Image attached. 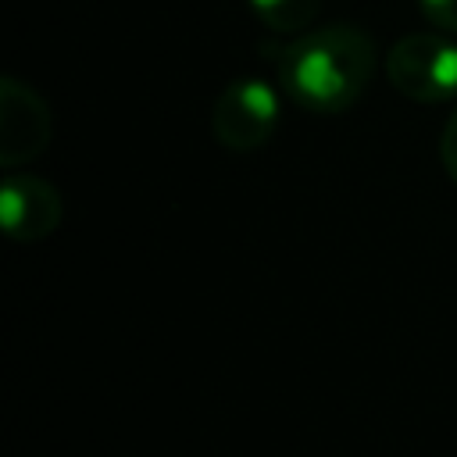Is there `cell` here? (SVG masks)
Returning a JSON list of instances; mask_svg holds the SVG:
<instances>
[{
	"label": "cell",
	"instance_id": "obj_4",
	"mask_svg": "<svg viewBox=\"0 0 457 457\" xmlns=\"http://www.w3.org/2000/svg\"><path fill=\"white\" fill-rule=\"evenodd\" d=\"M54 118L43 96L18 82L14 75L0 79V164L7 171L21 168L25 161L39 157L50 143Z\"/></svg>",
	"mask_w": 457,
	"mask_h": 457
},
{
	"label": "cell",
	"instance_id": "obj_3",
	"mask_svg": "<svg viewBox=\"0 0 457 457\" xmlns=\"http://www.w3.org/2000/svg\"><path fill=\"white\" fill-rule=\"evenodd\" d=\"M278 125V93L264 79L228 82L211 111V132L225 150H257L271 139Z\"/></svg>",
	"mask_w": 457,
	"mask_h": 457
},
{
	"label": "cell",
	"instance_id": "obj_1",
	"mask_svg": "<svg viewBox=\"0 0 457 457\" xmlns=\"http://www.w3.org/2000/svg\"><path fill=\"white\" fill-rule=\"evenodd\" d=\"M375 71V39L357 25H325L296 36L278 61L286 96L314 114H343Z\"/></svg>",
	"mask_w": 457,
	"mask_h": 457
},
{
	"label": "cell",
	"instance_id": "obj_2",
	"mask_svg": "<svg viewBox=\"0 0 457 457\" xmlns=\"http://www.w3.org/2000/svg\"><path fill=\"white\" fill-rule=\"evenodd\" d=\"M389 86L414 104H443L457 96V43L450 32H411L386 54Z\"/></svg>",
	"mask_w": 457,
	"mask_h": 457
},
{
	"label": "cell",
	"instance_id": "obj_8",
	"mask_svg": "<svg viewBox=\"0 0 457 457\" xmlns=\"http://www.w3.org/2000/svg\"><path fill=\"white\" fill-rule=\"evenodd\" d=\"M439 161L446 168V175L457 182V111L446 118L443 125V136H439Z\"/></svg>",
	"mask_w": 457,
	"mask_h": 457
},
{
	"label": "cell",
	"instance_id": "obj_7",
	"mask_svg": "<svg viewBox=\"0 0 457 457\" xmlns=\"http://www.w3.org/2000/svg\"><path fill=\"white\" fill-rule=\"evenodd\" d=\"M421 14L439 29V32H457V0H418Z\"/></svg>",
	"mask_w": 457,
	"mask_h": 457
},
{
	"label": "cell",
	"instance_id": "obj_5",
	"mask_svg": "<svg viewBox=\"0 0 457 457\" xmlns=\"http://www.w3.org/2000/svg\"><path fill=\"white\" fill-rule=\"evenodd\" d=\"M4 232L18 243H39L61 225V193L29 171H7L0 189Z\"/></svg>",
	"mask_w": 457,
	"mask_h": 457
},
{
	"label": "cell",
	"instance_id": "obj_6",
	"mask_svg": "<svg viewBox=\"0 0 457 457\" xmlns=\"http://www.w3.org/2000/svg\"><path fill=\"white\" fill-rule=\"evenodd\" d=\"M246 4L275 32H300L321 7V0H246Z\"/></svg>",
	"mask_w": 457,
	"mask_h": 457
}]
</instances>
